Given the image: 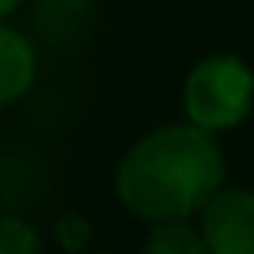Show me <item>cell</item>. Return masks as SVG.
<instances>
[{"label": "cell", "mask_w": 254, "mask_h": 254, "mask_svg": "<svg viewBox=\"0 0 254 254\" xmlns=\"http://www.w3.org/2000/svg\"><path fill=\"white\" fill-rule=\"evenodd\" d=\"M226 160L216 136L167 122L139 136L115 167V198L143 223L191 219L223 188Z\"/></svg>", "instance_id": "cell-1"}, {"label": "cell", "mask_w": 254, "mask_h": 254, "mask_svg": "<svg viewBox=\"0 0 254 254\" xmlns=\"http://www.w3.org/2000/svg\"><path fill=\"white\" fill-rule=\"evenodd\" d=\"M185 122L216 136L230 132L254 112V70L237 53H209L202 56L181 87Z\"/></svg>", "instance_id": "cell-2"}, {"label": "cell", "mask_w": 254, "mask_h": 254, "mask_svg": "<svg viewBox=\"0 0 254 254\" xmlns=\"http://www.w3.org/2000/svg\"><path fill=\"white\" fill-rule=\"evenodd\" d=\"M209 254H254V188L223 185L198 212Z\"/></svg>", "instance_id": "cell-3"}, {"label": "cell", "mask_w": 254, "mask_h": 254, "mask_svg": "<svg viewBox=\"0 0 254 254\" xmlns=\"http://www.w3.org/2000/svg\"><path fill=\"white\" fill-rule=\"evenodd\" d=\"M35 73H39V56L32 39L21 28L0 21V108L21 101L35 84Z\"/></svg>", "instance_id": "cell-4"}, {"label": "cell", "mask_w": 254, "mask_h": 254, "mask_svg": "<svg viewBox=\"0 0 254 254\" xmlns=\"http://www.w3.org/2000/svg\"><path fill=\"white\" fill-rule=\"evenodd\" d=\"M143 254H209L202 230L188 219H171V223H153L146 240H143Z\"/></svg>", "instance_id": "cell-5"}, {"label": "cell", "mask_w": 254, "mask_h": 254, "mask_svg": "<svg viewBox=\"0 0 254 254\" xmlns=\"http://www.w3.org/2000/svg\"><path fill=\"white\" fill-rule=\"evenodd\" d=\"M0 254H42L39 230L21 216H0Z\"/></svg>", "instance_id": "cell-6"}, {"label": "cell", "mask_w": 254, "mask_h": 254, "mask_svg": "<svg viewBox=\"0 0 254 254\" xmlns=\"http://www.w3.org/2000/svg\"><path fill=\"white\" fill-rule=\"evenodd\" d=\"M91 237H94V226H91L84 216H77V212L60 216V223H56V240H60V247H63V251L80 254V251H87Z\"/></svg>", "instance_id": "cell-7"}, {"label": "cell", "mask_w": 254, "mask_h": 254, "mask_svg": "<svg viewBox=\"0 0 254 254\" xmlns=\"http://www.w3.org/2000/svg\"><path fill=\"white\" fill-rule=\"evenodd\" d=\"M18 7H21V0H0V21H7Z\"/></svg>", "instance_id": "cell-8"}, {"label": "cell", "mask_w": 254, "mask_h": 254, "mask_svg": "<svg viewBox=\"0 0 254 254\" xmlns=\"http://www.w3.org/2000/svg\"><path fill=\"white\" fill-rule=\"evenodd\" d=\"M94 254H115V251H94Z\"/></svg>", "instance_id": "cell-9"}]
</instances>
